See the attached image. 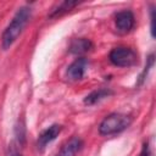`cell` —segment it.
Instances as JSON below:
<instances>
[{"mask_svg": "<svg viewBox=\"0 0 156 156\" xmlns=\"http://www.w3.org/2000/svg\"><path fill=\"white\" fill-rule=\"evenodd\" d=\"M30 17H32V7L29 5H23L16 11L15 16L12 17L11 22L7 24V27L5 28L1 35V46L4 50L10 49L12 44L18 39L24 27L29 22Z\"/></svg>", "mask_w": 156, "mask_h": 156, "instance_id": "obj_1", "label": "cell"}, {"mask_svg": "<svg viewBox=\"0 0 156 156\" xmlns=\"http://www.w3.org/2000/svg\"><path fill=\"white\" fill-rule=\"evenodd\" d=\"M132 116L121 113V112H112L100 122L99 124V133L104 136H110L115 134H119L126 130L132 124Z\"/></svg>", "mask_w": 156, "mask_h": 156, "instance_id": "obj_2", "label": "cell"}, {"mask_svg": "<svg viewBox=\"0 0 156 156\" xmlns=\"http://www.w3.org/2000/svg\"><path fill=\"white\" fill-rule=\"evenodd\" d=\"M108 60L117 67H132L138 63V52L129 46H117L110 51Z\"/></svg>", "mask_w": 156, "mask_h": 156, "instance_id": "obj_3", "label": "cell"}, {"mask_svg": "<svg viewBox=\"0 0 156 156\" xmlns=\"http://www.w3.org/2000/svg\"><path fill=\"white\" fill-rule=\"evenodd\" d=\"M115 26L118 33L127 34L135 26V17L130 10H122L115 15Z\"/></svg>", "mask_w": 156, "mask_h": 156, "instance_id": "obj_4", "label": "cell"}, {"mask_svg": "<svg viewBox=\"0 0 156 156\" xmlns=\"http://www.w3.org/2000/svg\"><path fill=\"white\" fill-rule=\"evenodd\" d=\"M62 130V126L61 124H57V123H54L51 126H49L48 128H45L38 136V140H37V147L39 151H44V149L51 143L54 141L58 134L61 133Z\"/></svg>", "mask_w": 156, "mask_h": 156, "instance_id": "obj_5", "label": "cell"}, {"mask_svg": "<svg viewBox=\"0 0 156 156\" xmlns=\"http://www.w3.org/2000/svg\"><path fill=\"white\" fill-rule=\"evenodd\" d=\"M89 61L87 57H78L76 58L66 71V76L69 80H79L84 77L85 72L88 71Z\"/></svg>", "mask_w": 156, "mask_h": 156, "instance_id": "obj_6", "label": "cell"}, {"mask_svg": "<svg viewBox=\"0 0 156 156\" xmlns=\"http://www.w3.org/2000/svg\"><path fill=\"white\" fill-rule=\"evenodd\" d=\"M83 146L84 143L79 136H72L62 145V147L56 154V156H77L82 151Z\"/></svg>", "mask_w": 156, "mask_h": 156, "instance_id": "obj_7", "label": "cell"}, {"mask_svg": "<svg viewBox=\"0 0 156 156\" xmlns=\"http://www.w3.org/2000/svg\"><path fill=\"white\" fill-rule=\"evenodd\" d=\"M94 48V44L90 39L88 38H76L71 41L69 46H68V51L73 55H84L89 51H91Z\"/></svg>", "mask_w": 156, "mask_h": 156, "instance_id": "obj_8", "label": "cell"}, {"mask_svg": "<svg viewBox=\"0 0 156 156\" xmlns=\"http://www.w3.org/2000/svg\"><path fill=\"white\" fill-rule=\"evenodd\" d=\"M111 95H113V90H111L110 88L95 89L84 98V104L88 105V106H91V105H95V104L100 102L101 100H104L106 98H110Z\"/></svg>", "mask_w": 156, "mask_h": 156, "instance_id": "obj_9", "label": "cell"}, {"mask_svg": "<svg viewBox=\"0 0 156 156\" xmlns=\"http://www.w3.org/2000/svg\"><path fill=\"white\" fill-rule=\"evenodd\" d=\"M79 4H80V1H78V0H65L51 10V12L49 13V18H57V17L67 13L68 11H71L73 7H76Z\"/></svg>", "mask_w": 156, "mask_h": 156, "instance_id": "obj_10", "label": "cell"}, {"mask_svg": "<svg viewBox=\"0 0 156 156\" xmlns=\"http://www.w3.org/2000/svg\"><path fill=\"white\" fill-rule=\"evenodd\" d=\"M154 63H155V55L154 54H150L146 58V65L144 67V69L141 71V73L139 74L138 77V80H136V87H140L145 80H146V77L150 72V69L154 67Z\"/></svg>", "mask_w": 156, "mask_h": 156, "instance_id": "obj_11", "label": "cell"}, {"mask_svg": "<svg viewBox=\"0 0 156 156\" xmlns=\"http://www.w3.org/2000/svg\"><path fill=\"white\" fill-rule=\"evenodd\" d=\"M150 20H151V26H150L151 37L155 38V9L154 6H151V10H150Z\"/></svg>", "mask_w": 156, "mask_h": 156, "instance_id": "obj_12", "label": "cell"}, {"mask_svg": "<svg viewBox=\"0 0 156 156\" xmlns=\"http://www.w3.org/2000/svg\"><path fill=\"white\" fill-rule=\"evenodd\" d=\"M139 156H151V151H150V146H149L147 141L143 144V147H141V151H140Z\"/></svg>", "mask_w": 156, "mask_h": 156, "instance_id": "obj_13", "label": "cell"}, {"mask_svg": "<svg viewBox=\"0 0 156 156\" xmlns=\"http://www.w3.org/2000/svg\"><path fill=\"white\" fill-rule=\"evenodd\" d=\"M10 156H22L20 152H17V151H12L11 154H10Z\"/></svg>", "mask_w": 156, "mask_h": 156, "instance_id": "obj_14", "label": "cell"}]
</instances>
